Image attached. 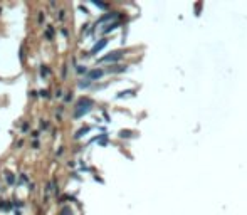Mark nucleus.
Here are the masks:
<instances>
[{
    "label": "nucleus",
    "instance_id": "ddd939ff",
    "mask_svg": "<svg viewBox=\"0 0 247 215\" xmlns=\"http://www.w3.org/2000/svg\"><path fill=\"white\" fill-rule=\"evenodd\" d=\"M40 72H42V76H47L50 71L47 69V66H42V67H40Z\"/></svg>",
    "mask_w": 247,
    "mask_h": 215
},
{
    "label": "nucleus",
    "instance_id": "6e6552de",
    "mask_svg": "<svg viewBox=\"0 0 247 215\" xmlns=\"http://www.w3.org/2000/svg\"><path fill=\"white\" fill-rule=\"evenodd\" d=\"M91 130L89 126H86V128H81L79 131H76V134H74V138H82L84 136V133H87V131Z\"/></svg>",
    "mask_w": 247,
    "mask_h": 215
},
{
    "label": "nucleus",
    "instance_id": "39448f33",
    "mask_svg": "<svg viewBox=\"0 0 247 215\" xmlns=\"http://www.w3.org/2000/svg\"><path fill=\"white\" fill-rule=\"evenodd\" d=\"M118 17V12H109V14H106V15H103L101 19L96 22V25H99V24H104V22H109V20H113Z\"/></svg>",
    "mask_w": 247,
    "mask_h": 215
},
{
    "label": "nucleus",
    "instance_id": "f3484780",
    "mask_svg": "<svg viewBox=\"0 0 247 215\" xmlns=\"http://www.w3.org/2000/svg\"><path fill=\"white\" fill-rule=\"evenodd\" d=\"M64 17H66V12H62V10H61V12H59V19L62 20V19H64Z\"/></svg>",
    "mask_w": 247,
    "mask_h": 215
},
{
    "label": "nucleus",
    "instance_id": "9d476101",
    "mask_svg": "<svg viewBox=\"0 0 247 215\" xmlns=\"http://www.w3.org/2000/svg\"><path fill=\"white\" fill-rule=\"evenodd\" d=\"M61 215H72V210H71V207H64V208L61 210Z\"/></svg>",
    "mask_w": 247,
    "mask_h": 215
},
{
    "label": "nucleus",
    "instance_id": "1a4fd4ad",
    "mask_svg": "<svg viewBox=\"0 0 247 215\" xmlns=\"http://www.w3.org/2000/svg\"><path fill=\"white\" fill-rule=\"evenodd\" d=\"M123 71H126L124 66H116V67H113V69H109V72H123Z\"/></svg>",
    "mask_w": 247,
    "mask_h": 215
},
{
    "label": "nucleus",
    "instance_id": "2eb2a0df",
    "mask_svg": "<svg viewBox=\"0 0 247 215\" xmlns=\"http://www.w3.org/2000/svg\"><path fill=\"white\" fill-rule=\"evenodd\" d=\"M119 134H121V136H123V138H128V136H130V134H131V133H130V131H121V133H119Z\"/></svg>",
    "mask_w": 247,
    "mask_h": 215
},
{
    "label": "nucleus",
    "instance_id": "f257e3e1",
    "mask_svg": "<svg viewBox=\"0 0 247 215\" xmlns=\"http://www.w3.org/2000/svg\"><path fill=\"white\" fill-rule=\"evenodd\" d=\"M123 50H114V52H111V54H108V56L101 57L99 59V62H113V61H119L121 57H123Z\"/></svg>",
    "mask_w": 247,
    "mask_h": 215
},
{
    "label": "nucleus",
    "instance_id": "f8f14e48",
    "mask_svg": "<svg viewBox=\"0 0 247 215\" xmlns=\"http://www.w3.org/2000/svg\"><path fill=\"white\" fill-rule=\"evenodd\" d=\"M130 94H133V91H123V93H119L116 98H124V96H130Z\"/></svg>",
    "mask_w": 247,
    "mask_h": 215
},
{
    "label": "nucleus",
    "instance_id": "dca6fc26",
    "mask_svg": "<svg viewBox=\"0 0 247 215\" xmlns=\"http://www.w3.org/2000/svg\"><path fill=\"white\" fill-rule=\"evenodd\" d=\"M20 182H29V178H27L25 173H22V175H20Z\"/></svg>",
    "mask_w": 247,
    "mask_h": 215
},
{
    "label": "nucleus",
    "instance_id": "9b49d317",
    "mask_svg": "<svg viewBox=\"0 0 247 215\" xmlns=\"http://www.w3.org/2000/svg\"><path fill=\"white\" fill-rule=\"evenodd\" d=\"M52 35H54V29L49 27L47 30H46V37H47V39H52Z\"/></svg>",
    "mask_w": 247,
    "mask_h": 215
},
{
    "label": "nucleus",
    "instance_id": "4468645a",
    "mask_svg": "<svg viewBox=\"0 0 247 215\" xmlns=\"http://www.w3.org/2000/svg\"><path fill=\"white\" fill-rule=\"evenodd\" d=\"M76 71L79 72V74H84V72H86V67H84V66H77Z\"/></svg>",
    "mask_w": 247,
    "mask_h": 215
},
{
    "label": "nucleus",
    "instance_id": "423d86ee",
    "mask_svg": "<svg viewBox=\"0 0 247 215\" xmlns=\"http://www.w3.org/2000/svg\"><path fill=\"white\" fill-rule=\"evenodd\" d=\"M5 180H7L9 185H14V183H15V175H14L12 171H5Z\"/></svg>",
    "mask_w": 247,
    "mask_h": 215
},
{
    "label": "nucleus",
    "instance_id": "aec40b11",
    "mask_svg": "<svg viewBox=\"0 0 247 215\" xmlns=\"http://www.w3.org/2000/svg\"><path fill=\"white\" fill-rule=\"evenodd\" d=\"M40 94L44 96V98H49V94H47V91H40Z\"/></svg>",
    "mask_w": 247,
    "mask_h": 215
},
{
    "label": "nucleus",
    "instance_id": "7ed1b4c3",
    "mask_svg": "<svg viewBox=\"0 0 247 215\" xmlns=\"http://www.w3.org/2000/svg\"><path fill=\"white\" fill-rule=\"evenodd\" d=\"M93 101L91 99H86V98H82V99H79L77 101V109H91L93 108Z\"/></svg>",
    "mask_w": 247,
    "mask_h": 215
},
{
    "label": "nucleus",
    "instance_id": "6ab92c4d",
    "mask_svg": "<svg viewBox=\"0 0 247 215\" xmlns=\"http://www.w3.org/2000/svg\"><path fill=\"white\" fill-rule=\"evenodd\" d=\"M29 130V124L25 123V124H22V131H27Z\"/></svg>",
    "mask_w": 247,
    "mask_h": 215
},
{
    "label": "nucleus",
    "instance_id": "f03ea898",
    "mask_svg": "<svg viewBox=\"0 0 247 215\" xmlns=\"http://www.w3.org/2000/svg\"><path fill=\"white\" fill-rule=\"evenodd\" d=\"M103 76H104V71H103V69L89 71V72H87V81H96V79H99V77H103Z\"/></svg>",
    "mask_w": 247,
    "mask_h": 215
},
{
    "label": "nucleus",
    "instance_id": "0eeeda50",
    "mask_svg": "<svg viewBox=\"0 0 247 215\" xmlns=\"http://www.w3.org/2000/svg\"><path fill=\"white\" fill-rule=\"evenodd\" d=\"M118 27H119V24H118V22H113V24H109L106 29H103V34H109V32H113L114 29H118Z\"/></svg>",
    "mask_w": 247,
    "mask_h": 215
},
{
    "label": "nucleus",
    "instance_id": "20e7f679",
    "mask_svg": "<svg viewBox=\"0 0 247 215\" xmlns=\"http://www.w3.org/2000/svg\"><path fill=\"white\" fill-rule=\"evenodd\" d=\"M106 46H108V39H101V40H99L98 44H94V47L89 50V56H93V54H96V52H99V50H101L103 47H106Z\"/></svg>",
    "mask_w": 247,
    "mask_h": 215
},
{
    "label": "nucleus",
    "instance_id": "a211bd4d",
    "mask_svg": "<svg viewBox=\"0 0 247 215\" xmlns=\"http://www.w3.org/2000/svg\"><path fill=\"white\" fill-rule=\"evenodd\" d=\"M61 32H62V35H66V37H67V35H69V32H67V29H62Z\"/></svg>",
    "mask_w": 247,
    "mask_h": 215
}]
</instances>
